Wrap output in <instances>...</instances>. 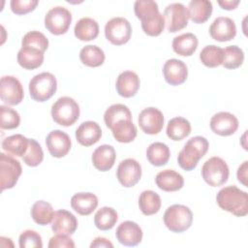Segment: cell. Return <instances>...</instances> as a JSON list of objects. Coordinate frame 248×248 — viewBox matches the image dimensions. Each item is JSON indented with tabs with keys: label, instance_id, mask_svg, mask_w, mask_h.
<instances>
[{
	"label": "cell",
	"instance_id": "1",
	"mask_svg": "<svg viewBox=\"0 0 248 248\" xmlns=\"http://www.w3.org/2000/svg\"><path fill=\"white\" fill-rule=\"evenodd\" d=\"M216 202L221 209L235 216L242 217L248 213V195L235 185L222 188L216 195Z\"/></svg>",
	"mask_w": 248,
	"mask_h": 248
},
{
	"label": "cell",
	"instance_id": "2",
	"mask_svg": "<svg viewBox=\"0 0 248 248\" xmlns=\"http://www.w3.org/2000/svg\"><path fill=\"white\" fill-rule=\"evenodd\" d=\"M208 147L209 143L204 137L196 136L191 138L186 141L177 156L178 165L185 170H194L207 152Z\"/></svg>",
	"mask_w": 248,
	"mask_h": 248
},
{
	"label": "cell",
	"instance_id": "3",
	"mask_svg": "<svg viewBox=\"0 0 248 248\" xmlns=\"http://www.w3.org/2000/svg\"><path fill=\"white\" fill-rule=\"evenodd\" d=\"M80 109L78 104L71 97L58 98L51 106V116L54 122L62 126L73 125L79 117Z\"/></svg>",
	"mask_w": 248,
	"mask_h": 248
},
{
	"label": "cell",
	"instance_id": "4",
	"mask_svg": "<svg viewBox=\"0 0 248 248\" xmlns=\"http://www.w3.org/2000/svg\"><path fill=\"white\" fill-rule=\"evenodd\" d=\"M163 220L164 224L170 232H183L191 227L193 213L186 205L172 204L166 209Z\"/></svg>",
	"mask_w": 248,
	"mask_h": 248
},
{
	"label": "cell",
	"instance_id": "5",
	"mask_svg": "<svg viewBox=\"0 0 248 248\" xmlns=\"http://www.w3.org/2000/svg\"><path fill=\"white\" fill-rule=\"evenodd\" d=\"M30 97L37 102H45L50 99L57 89V80L54 75L43 72L34 76L29 81Z\"/></svg>",
	"mask_w": 248,
	"mask_h": 248
},
{
	"label": "cell",
	"instance_id": "6",
	"mask_svg": "<svg viewBox=\"0 0 248 248\" xmlns=\"http://www.w3.org/2000/svg\"><path fill=\"white\" fill-rule=\"evenodd\" d=\"M230 170L227 163L220 157L213 156L207 159L202 167L203 180L212 187L225 184L229 178Z\"/></svg>",
	"mask_w": 248,
	"mask_h": 248
},
{
	"label": "cell",
	"instance_id": "7",
	"mask_svg": "<svg viewBox=\"0 0 248 248\" xmlns=\"http://www.w3.org/2000/svg\"><path fill=\"white\" fill-rule=\"evenodd\" d=\"M21 172L22 168L18 160L3 152L0 153V186L2 191L13 188Z\"/></svg>",
	"mask_w": 248,
	"mask_h": 248
},
{
	"label": "cell",
	"instance_id": "8",
	"mask_svg": "<svg viewBox=\"0 0 248 248\" xmlns=\"http://www.w3.org/2000/svg\"><path fill=\"white\" fill-rule=\"evenodd\" d=\"M131 35L132 26L125 17H112L105 25V36L112 45L121 46L126 44Z\"/></svg>",
	"mask_w": 248,
	"mask_h": 248
},
{
	"label": "cell",
	"instance_id": "9",
	"mask_svg": "<svg viewBox=\"0 0 248 248\" xmlns=\"http://www.w3.org/2000/svg\"><path fill=\"white\" fill-rule=\"evenodd\" d=\"M72 22L71 12L62 6L51 8L45 16L46 28L54 35L65 34Z\"/></svg>",
	"mask_w": 248,
	"mask_h": 248
},
{
	"label": "cell",
	"instance_id": "10",
	"mask_svg": "<svg viewBox=\"0 0 248 248\" xmlns=\"http://www.w3.org/2000/svg\"><path fill=\"white\" fill-rule=\"evenodd\" d=\"M165 25L169 32L174 33L183 28L188 24V11L182 3H170L164 11Z\"/></svg>",
	"mask_w": 248,
	"mask_h": 248
},
{
	"label": "cell",
	"instance_id": "11",
	"mask_svg": "<svg viewBox=\"0 0 248 248\" xmlns=\"http://www.w3.org/2000/svg\"><path fill=\"white\" fill-rule=\"evenodd\" d=\"M24 97L23 87L20 81L13 76H4L0 81V98L10 106L21 103Z\"/></svg>",
	"mask_w": 248,
	"mask_h": 248
},
{
	"label": "cell",
	"instance_id": "12",
	"mask_svg": "<svg viewBox=\"0 0 248 248\" xmlns=\"http://www.w3.org/2000/svg\"><path fill=\"white\" fill-rule=\"evenodd\" d=\"M116 177L124 187L129 188L135 186L141 177L140 164L132 158L122 160L117 167Z\"/></svg>",
	"mask_w": 248,
	"mask_h": 248
},
{
	"label": "cell",
	"instance_id": "13",
	"mask_svg": "<svg viewBox=\"0 0 248 248\" xmlns=\"http://www.w3.org/2000/svg\"><path fill=\"white\" fill-rule=\"evenodd\" d=\"M139 125L147 135L159 134L164 126L163 112L153 107L143 108L139 114Z\"/></svg>",
	"mask_w": 248,
	"mask_h": 248
},
{
	"label": "cell",
	"instance_id": "14",
	"mask_svg": "<svg viewBox=\"0 0 248 248\" xmlns=\"http://www.w3.org/2000/svg\"><path fill=\"white\" fill-rule=\"evenodd\" d=\"M210 129L219 136H231L238 129V119L236 116L228 111L215 113L210 119Z\"/></svg>",
	"mask_w": 248,
	"mask_h": 248
},
{
	"label": "cell",
	"instance_id": "15",
	"mask_svg": "<svg viewBox=\"0 0 248 248\" xmlns=\"http://www.w3.org/2000/svg\"><path fill=\"white\" fill-rule=\"evenodd\" d=\"M46 144L52 157L62 158L70 151L72 141L67 133L61 130H53L46 136Z\"/></svg>",
	"mask_w": 248,
	"mask_h": 248
},
{
	"label": "cell",
	"instance_id": "16",
	"mask_svg": "<svg viewBox=\"0 0 248 248\" xmlns=\"http://www.w3.org/2000/svg\"><path fill=\"white\" fill-rule=\"evenodd\" d=\"M209 34L212 39L219 42L232 40L236 35V26L231 17L218 16L209 27Z\"/></svg>",
	"mask_w": 248,
	"mask_h": 248
},
{
	"label": "cell",
	"instance_id": "17",
	"mask_svg": "<svg viewBox=\"0 0 248 248\" xmlns=\"http://www.w3.org/2000/svg\"><path fill=\"white\" fill-rule=\"evenodd\" d=\"M115 236L122 245L136 246L141 242L142 230L136 222L124 221L117 227Z\"/></svg>",
	"mask_w": 248,
	"mask_h": 248
},
{
	"label": "cell",
	"instance_id": "18",
	"mask_svg": "<svg viewBox=\"0 0 248 248\" xmlns=\"http://www.w3.org/2000/svg\"><path fill=\"white\" fill-rule=\"evenodd\" d=\"M163 75L169 84L179 85L187 79L188 69L183 61L170 58L168 59L163 66Z\"/></svg>",
	"mask_w": 248,
	"mask_h": 248
},
{
	"label": "cell",
	"instance_id": "19",
	"mask_svg": "<svg viewBox=\"0 0 248 248\" xmlns=\"http://www.w3.org/2000/svg\"><path fill=\"white\" fill-rule=\"evenodd\" d=\"M78 220L72 212L66 209H59L54 212L51 221V230L55 233L71 235L78 229Z\"/></svg>",
	"mask_w": 248,
	"mask_h": 248
},
{
	"label": "cell",
	"instance_id": "20",
	"mask_svg": "<svg viewBox=\"0 0 248 248\" xmlns=\"http://www.w3.org/2000/svg\"><path fill=\"white\" fill-rule=\"evenodd\" d=\"M140 80L139 76L133 71H124L117 77L115 88L117 93L124 98L135 96L140 89Z\"/></svg>",
	"mask_w": 248,
	"mask_h": 248
},
{
	"label": "cell",
	"instance_id": "21",
	"mask_svg": "<svg viewBox=\"0 0 248 248\" xmlns=\"http://www.w3.org/2000/svg\"><path fill=\"white\" fill-rule=\"evenodd\" d=\"M102 137V129L95 121L82 122L76 130V139L83 146H91L99 141Z\"/></svg>",
	"mask_w": 248,
	"mask_h": 248
},
{
	"label": "cell",
	"instance_id": "22",
	"mask_svg": "<svg viewBox=\"0 0 248 248\" xmlns=\"http://www.w3.org/2000/svg\"><path fill=\"white\" fill-rule=\"evenodd\" d=\"M116 153L113 146L102 144L98 146L92 153V163L95 169L101 171L110 170L115 163Z\"/></svg>",
	"mask_w": 248,
	"mask_h": 248
},
{
	"label": "cell",
	"instance_id": "23",
	"mask_svg": "<svg viewBox=\"0 0 248 248\" xmlns=\"http://www.w3.org/2000/svg\"><path fill=\"white\" fill-rule=\"evenodd\" d=\"M155 182L158 188L165 192H174L180 190L184 185L183 176L174 170H164L157 173Z\"/></svg>",
	"mask_w": 248,
	"mask_h": 248
},
{
	"label": "cell",
	"instance_id": "24",
	"mask_svg": "<svg viewBox=\"0 0 248 248\" xmlns=\"http://www.w3.org/2000/svg\"><path fill=\"white\" fill-rule=\"evenodd\" d=\"M99 201L95 194L89 192H80L71 198V206L79 215H89L98 206Z\"/></svg>",
	"mask_w": 248,
	"mask_h": 248
},
{
	"label": "cell",
	"instance_id": "25",
	"mask_svg": "<svg viewBox=\"0 0 248 248\" xmlns=\"http://www.w3.org/2000/svg\"><path fill=\"white\" fill-rule=\"evenodd\" d=\"M44 62V52L31 46H21L17 52V63L26 70L39 68Z\"/></svg>",
	"mask_w": 248,
	"mask_h": 248
},
{
	"label": "cell",
	"instance_id": "26",
	"mask_svg": "<svg viewBox=\"0 0 248 248\" xmlns=\"http://www.w3.org/2000/svg\"><path fill=\"white\" fill-rule=\"evenodd\" d=\"M212 10V3L208 0H192L187 8L189 18L195 23L205 22L210 17Z\"/></svg>",
	"mask_w": 248,
	"mask_h": 248
},
{
	"label": "cell",
	"instance_id": "27",
	"mask_svg": "<svg viewBox=\"0 0 248 248\" xmlns=\"http://www.w3.org/2000/svg\"><path fill=\"white\" fill-rule=\"evenodd\" d=\"M198 38L193 33H183L172 40V49L181 56H191L198 47Z\"/></svg>",
	"mask_w": 248,
	"mask_h": 248
},
{
	"label": "cell",
	"instance_id": "28",
	"mask_svg": "<svg viewBox=\"0 0 248 248\" xmlns=\"http://www.w3.org/2000/svg\"><path fill=\"white\" fill-rule=\"evenodd\" d=\"M75 36L80 41H91L99 35V24L91 17H82L75 25Z\"/></svg>",
	"mask_w": 248,
	"mask_h": 248
},
{
	"label": "cell",
	"instance_id": "29",
	"mask_svg": "<svg viewBox=\"0 0 248 248\" xmlns=\"http://www.w3.org/2000/svg\"><path fill=\"white\" fill-rule=\"evenodd\" d=\"M1 145L8 154L22 157L28 148L29 139L21 134H16L5 138Z\"/></svg>",
	"mask_w": 248,
	"mask_h": 248
},
{
	"label": "cell",
	"instance_id": "30",
	"mask_svg": "<svg viewBox=\"0 0 248 248\" xmlns=\"http://www.w3.org/2000/svg\"><path fill=\"white\" fill-rule=\"evenodd\" d=\"M114 139L123 143H128L133 141L138 134L137 127L130 119H124L116 122L110 128Z\"/></svg>",
	"mask_w": 248,
	"mask_h": 248
},
{
	"label": "cell",
	"instance_id": "31",
	"mask_svg": "<svg viewBox=\"0 0 248 248\" xmlns=\"http://www.w3.org/2000/svg\"><path fill=\"white\" fill-rule=\"evenodd\" d=\"M166 132H167V136L170 140L178 141L190 135L191 124L186 118L181 116H176L171 118L168 122Z\"/></svg>",
	"mask_w": 248,
	"mask_h": 248
},
{
	"label": "cell",
	"instance_id": "32",
	"mask_svg": "<svg viewBox=\"0 0 248 248\" xmlns=\"http://www.w3.org/2000/svg\"><path fill=\"white\" fill-rule=\"evenodd\" d=\"M170 151L166 143L156 141L151 143L146 149V158L149 163L155 167H161L170 160Z\"/></svg>",
	"mask_w": 248,
	"mask_h": 248
},
{
	"label": "cell",
	"instance_id": "33",
	"mask_svg": "<svg viewBox=\"0 0 248 248\" xmlns=\"http://www.w3.org/2000/svg\"><path fill=\"white\" fill-rule=\"evenodd\" d=\"M161 198L152 190H144L139 198V207L144 215H153L161 208Z\"/></svg>",
	"mask_w": 248,
	"mask_h": 248
},
{
	"label": "cell",
	"instance_id": "34",
	"mask_svg": "<svg viewBox=\"0 0 248 248\" xmlns=\"http://www.w3.org/2000/svg\"><path fill=\"white\" fill-rule=\"evenodd\" d=\"M104 50L95 45H87L79 51V59L88 67H99L105 61Z\"/></svg>",
	"mask_w": 248,
	"mask_h": 248
},
{
	"label": "cell",
	"instance_id": "35",
	"mask_svg": "<svg viewBox=\"0 0 248 248\" xmlns=\"http://www.w3.org/2000/svg\"><path fill=\"white\" fill-rule=\"evenodd\" d=\"M118 220L115 209L109 206L101 207L94 215V224L101 231H108L114 227Z\"/></svg>",
	"mask_w": 248,
	"mask_h": 248
},
{
	"label": "cell",
	"instance_id": "36",
	"mask_svg": "<svg viewBox=\"0 0 248 248\" xmlns=\"http://www.w3.org/2000/svg\"><path fill=\"white\" fill-rule=\"evenodd\" d=\"M124 119L132 120L129 108L123 104H114L108 107L104 113V121L108 128H111L116 122Z\"/></svg>",
	"mask_w": 248,
	"mask_h": 248
},
{
	"label": "cell",
	"instance_id": "37",
	"mask_svg": "<svg viewBox=\"0 0 248 248\" xmlns=\"http://www.w3.org/2000/svg\"><path fill=\"white\" fill-rule=\"evenodd\" d=\"M31 217L35 223L46 226L51 223L54 211L50 203L45 201H37L31 208Z\"/></svg>",
	"mask_w": 248,
	"mask_h": 248
},
{
	"label": "cell",
	"instance_id": "38",
	"mask_svg": "<svg viewBox=\"0 0 248 248\" xmlns=\"http://www.w3.org/2000/svg\"><path fill=\"white\" fill-rule=\"evenodd\" d=\"M200 59L208 68L218 67L223 62V48L215 45L205 46L200 52Z\"/></svg>",
	"mask_w": 248,
	"mask_h": 248
},
{
	"label": "cell",
	"instance_id": "39",
	"mask_svg": "<svg viewBox=\"0 0 248 248\" xmlns=\"http://www.w3.org/2000/svg\"><path fill=\"white\" fill-rule=\"evenodd\" d=\"M244 61V52L237 46H228L223 48L222 65L226 69H236L242 65Z\"/></svg>",
	"mask_w": 248,
	"mask_h": 248
},
{
	"label": "cell",
	"instance_id": "40",
	"mask_svg": "<svg viewBox=\"0 0 248 248\" xmlns=\"http://www.w3.org/2000/svg\"><path fill=\"white\" fill-rule=\"evenodd\" d=\"M23 162L29 167H37L44 160V152L41 144L34 139H29V145L22 156Z\"/></svg>",
	"mask_w": 248,
	"mask_h": 248
},
{
	"label": "cell",
	"instance_id": "41",
	"mask_svg": "<svg viewBox=\"0 0 248 248\" xmlns=\"http://www.w3.org/2000/svg\"><path fill=\"white\" fill-rule=\"evenodd\" d=\"M21 46L35 47L45 52L48 47V40L40 31H29L23 36L21 40Z\"/></svg>",
	"mask_w": 248,
	"mask_h": 248
},
{
	"label": "cell",
	"instance_id": "42",
	"mask_svg": "<svg viewBox=\"0 0 248 248\" xmlns=\"http://www.w3.org/2000/svg\"><path fill=\"white\" fill-rule=\"evenodd\" d=\"M141 28L143 32L148 36H158L165 28V18L163 14L158 13L157 15L141 20Z\"/></svg>",
	"mask_w": 248,
	"mask_h": 248
},
{
	"label": "cell",
	"instance_id": "43",
	"mask_svg": "<svg viewBox=\"0 0 248 248\" xmlns=\"http://www.w3.org/2000/svg\"><path fill=\"white\" fill-rule=\"evenodd\" d=\"M134 11L139 19L143 20L159 13L158 4L152 0H137L134 4Z\"/></svg>",
	"mask_w": 248,
	"mask_h": 248
},
{
	"label": "cell",
	"instance_id": "44",
	"mask_svg": "<svg viewBox=\"0 0 248 248\" xmlns=\"http://www.w3.org/2000/svg\"><path fill=\"white\" fill-rule=\"evenodd\" d=\"M20 123V116L16 110L7 106H0V127L1 129H15Z\"/></svg>",
	"mask_w": 248,
	"mask_h": 248
},
{
	"label": "cell",
	"instance_id": "45",
	"mask_svg": "<svg viewBox=\"0 0 248 248\" xmlns=\"http://www.w3.org/2000/svg\"><path fill=\"white\" fill-rule=\"evenodd\" d=\"M18 244L20 248H42L43 241L41 235L33 231L26 230L20 233L18 238Z\"/></svg>",
	"mask_w": 248,
	"mask_h": 248
},
{
	"label": "cell",
	"instance_id": "46",
	"mask_svg": "<svg viewBox=\"0 0 248 248\" xmlns=\"http://www.w3.org/2000/svg\"><path fill=\"white\" fill-rule=\"evenodd\" d=\"M38 3V0H12L10 6L12 12L16 15H25L33 11Z\"/></svg>",
	"mask_w": 248,
	"mask_h": 248
},
{
	"label": "cell",
	"instance_id": "47",
	"mask_svg": "<svg viewBox=\"0 0 248 248\" xmlns=\"http://www.w3.org/2000/svg\"><path fill=\"white\" fill-rule=\"evenodd\" d=\"M75 246H76L75 242L69 236V234H63V233H56L54 236H52L49 239V242H48L49 248H56V247L74 248Z\"/></svg>",
	"mask_w": 248,
	"mask_h": 248
},
{
	"label": "cell",
	"instance_id": "48",
	"mask_svg": "<svg viewBox=\"0 0 248 248\" xmlns=\"http://www.w3.org/2000/svg\"><path fill=\"white\" fill-rule=\"evenodd\" d=\"M247 170H248V162L244 161L237 169V179L238 181L247 187Z\"/></svg>",
	"mask_w": 248,
	"mask_h": 248
},
{
	"label": "cell",
	"instance_id": "49",
	"mask_svg": "<svg viewBox=\"0 0 248 248\" xmlns=\"http://www.w3.org/2000/svg\"><path fill=\"white\" fill-rule=\"evenodd\" d=\"M100 247H109L112 248L113 244L109 241V239L103 237V236H98L94 238V240L90 244V248H100Z\"/></svg>",
	"mask_w": 248,
	"mask_h": 248
},
{
	"label": "cell",
	"instance_id": "50",
	"mask_svg": "<svg viewBox=\"0 0 248 248\" xmlns=\"http://www.w3.org/2000/svg\"><path fill=\"white\" fill-rule=\"evenodd\" d=\"M218 4L221 6L222 9L230 11L237 7V5L239 4V0H219Z\"/></svg>",
	"mask_w": 248,
	"mask_h": 248
}]
</instances>
